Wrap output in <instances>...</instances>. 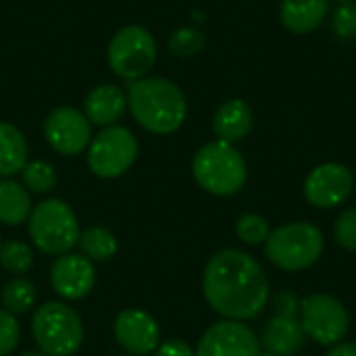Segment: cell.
Here are the masks:
<instances>
[{
  "label": "cell",
  "mask_w": 356,
  "mask_h": 356,
  "mask_svg": "<svg viewBox=\"0 0 356 356\" xmlns=\"http://www.w3.org/2000/svg\"><path fill=\"white\" fill-rule=\"evenodd\" d=\"M202 290L207 302L232 321L254 319L269 300V284L261 265L236 248H225L209 261Z\"/></svg>",
  "instance_id": "obj_1"
},
{
  "label": "cell",
  "mask_w": 356,
  "mask_h": 356,
  "mask_svg": "<svg viewBox=\"0 0 356 356\" xmlns=\"http://www.w3.org/2000/svg\"><path fill=\"white\" fill-rule=\"evenodd\" d=\"M127 104L134 119L152 134H173L186 121L184 92L165 77H142L129 86Z\"/></svg>",
  "instance_id": "obj_2"
},
{
  "label": "cell",
  "mask_w": 356,
  "mask_h": 356,
  "mask_svg": "<svg viewBox=\"0 0 356 356\" xmlns=\"http://www.w3.org/2000/svg\"><path fill=\"white\" fill-rule=\"evenodd\" d=\"M192 173L198 186L215 196H232L246 184L248 171L242 154L227 142H209L192 163Z\"/></svg>",
  "instance_id": "obj_3"
},
{
  "label": "cell",
  "mask_w": 356,
  "mask_h": 356,
  "mask_svg": "<svg viewBox=\"0 0 356 356\" xmlns=\"http://www.w3.org/2000/svg\"><path fill=\"white\" fill-rule=\"evenodd\" d=\"M31 332L44 356L75 355L83 342V323L79 315L63 302L42 305L33 315Z\"/></svg>",
  "instance_id": "obj_4"
},
{
  "label": "cell",
  "mask_w": 356,
  "mask_h": 356,
  "mask_svg": "<svg viewBox=\"0 0 356 356\" xmlns=\"http://www.w3.org/2000/svg\"><path fill=\"white\" fill-rule=\"evenodd\" d=\"M265 254L284 271L309 269L323 254V234L305 221L284 225L267 238Z\"/></svg>",
  "instance_id": "obj_5"
},
{
  "label": "cell",
  "mask_w": 356,
  "mask_h": 356,
  "mask_svg": "<svg viewBox=\"0 0 356 356\" xmlns=\"http://www.w3.org/2000/svg\"><path fill=\"white\" fill-rule=\"evenodd\" d=\"M29 236L42 252L67 254L73 246L79 244L81 232L71 207L63 200L50 198L31 211Z\"/></svg>",
  "instance_id": "obj_6"
},
{
  "label": "cell",
  "mask_w": 356,
  "mask_h": 356,
  "mask_svg": "<svg viewBox=\"0 0 356 356\" xmlns=\"http://www.w3.org/2000/svg\"><path fill=\"white\" fill-rule=\"evenodd\" d=\"M156 60V44L148 29L127 25L108 44V65L123 79H142Z\"/></svg>",
  "instance_id": "obj_7"
},
{
  "label": "cell",
  "mask_w": 356,
  "mask_h": 356,
  "mask_svg": "<svg viewBox=\"0 0 356 356\" xmlns=\"http://www.w3.org/2000/svg\"><path fill=\"white\" fill-rule=\"evenodd\" d=\"M138 156V140L125 127L111 125L100 131L88 150L90 169L104 179L123 175Z\"/></svg>",
  "instance_id": "obj_8"
},
{
  "label": "cell",
  "mask_w": 356,
  "mask_h": 356,
  "mask_svg": "<svg viewBox=\"0 0 356 356\" xmlns=\"http://www.w3.org/2000/svg\"><path fill=\"white\" fill-rule=\"evenodd\" d=\"M300 323L315 342L332 346L346 336L348 313L334 296L313 294L300 302Z\"/></svg>",
  "instance_id": "obj_9"
},
{
  "label": "cell",
  "mask_w": 356,
  "mask_h": 356,
  "mask_svg": "<svg viewBox=\"0 0 356 356\" xmlns=\"http://www.w3.org/2000/svg\"><path fill=\"white\" fill-rule=\"evenodd\" d=\"M259 338L240 321H219L211 325L198 342L194 356H259Z\"/></svg>",
  "instance_id": "obj_10"
},
{
  "label": "cell",
  "mask_w": 356,
  "mask_h": 356,
  "mask_svg": "<svg viewBox=\"0 0 356 356\" xmlns=\"http://www.w3.org/2000/svg\"><path fill=\"white\" fill-rule=\"evenodd\" d=\"M44 131H46L48 144L56 152L67 154V156L83 152L92 140V129H90L88 117L71 106L54 108L46 119Z\"/></svg>",
  "instance_id": "obj_11"
},
{
  "label": "cell",
  "mask_w": 356,
  "mask_h": 356,
  "mask_svg": "<svg viewBox=\"0 0 356 356\" xmlns=\"http://www.w3.org/2000/svg\"><path fill=\"white\" fill-rule=\"evenodd\" d=\"M353 186V173L344 165L325 163L309 173L305 181V196L313 207L334 209L350 196Z\"/></svg>",
  "instance_id": "obj_12"
},
{
  "label": "cell",
  "mask_w": 356,
  "mask_h": 356,
  "mask_svg": "<svg viewBox=\"0 0 356 356\" xmlns=\"http://www.w3.org/2000/svg\"><path fill=\"white\" fill-rule=\"evenodd\" d=\"M50 284L58 296L67 300H79L88 296L96 284L94 265L83 254H63L50 269Z\"/></svg>",
  "instance_id": "obj_13"
},
{
  "label": "cell",
  "mask_w": 356,
  "mask_h": 356,
  "mask_svg": "<svg viewBox=\"0 0 356 356\" xmlns=\"http://www.w3.org/2000/svg\"><path fill=\"white\" fill-rule=\"evenodd\" d=\"M115 338L129 355H150L159 346L161 330L148 313L140 309H127L119 313L115 321Z\"/></svg>",
  "instance_id": "obj_14"
},
{
  "label": "cell",
  "mask_w": 356,
  "mask_h": 356,
  "mask_svg": "<svg viewBox=\"0 0 356 356\" xmlns=\"http://www.w3.org/2000/svg\"><path fill=\"white\" fill-rule=\"evenodd\" d=\"M305 327L296 315L273 317L263 332V346L275 356H294L305 344Z\"/></svg>",
  "instance_id": "obj_15"
},
{
  "label": "cell",
  "mask_w": 356,
  "mask_h": 356,
  "mask_svg": "<svg viewBox=\"0 0 356 356\" xmlns=\"http://www.w3.org/2000/svg\"><path fill=\"white\" fill-rule=\"evenodd\" d=\"M213 129L221 142L236 144V142L244 140L252 129L250 106L240 98H232V100L223 102L215 113Z\"/></svg>",
  "instance_id": "obj_16"
},
{
  "label": "cell",
  "mask_w": 356,
  "mask_h": 356,
  "mask_svg": "<svg viewBox=\"0 0 356 356\" xmlns=\"http://www.w3.org/2000/svg\"><path fill=\"white\" fill-rule=\"evenodd\" d=\"M125 106H127V96L123 94L121 88L111 83L94 88L83 104L88 121L106 127H111L125 113Z\"/></svg>",
  "instance_id": "obj_17"
},
{
  "label": "cell",
  "mask_w": 356,
  "mask_h": 356,
  "mask_svg": "<svg viewBox=\"0 0 356 356\" xmlns=\"http://www.w3.org/2000/svg\"><path fill=\"white\" fill-rule=\"evenodd\" d=\"M327 15V0H284L280 19L292 33L315 31Z\"/></svg>",
  "instance_id": "obj_18"
},
{
  "label": "cell",
  "mask_w": 356,
  "mask_h": 356,
  "mask_svg": "<svg viewBox=\"0 0 356 356\" xmlns=\"http://www.w3.org/2000/svg\"><path fill=\"white\" fill-rule=\"evenodd\" d=\"M27 163V142L23 134L10 125L0 121V177H8L21 171Z\"/></svg>",
  "instance_id": "obj_19"
},
{
  "label": "cell",
  "mask_w": 356,
  "mask_h": 356,
  "mask_svg": "<svg viewBox=\"0 0 356 356\" xmlns=\"http://www.w3.org/2000/svg\"><path fill=\"white\" fill-rule=\"evenodd\" d=\"M31 215V198L13 179H0V223L19 225Z\"/></svg>",
  "instance_id": "obj_20"
},
{
  "label": "cell",
  "mask_w": 356,
  "mask_h": 356,
  "mask_svg": "<svg viewBox=\"0 0 356 356\" xmlns=\"http://www.w3.org/2000/svg\"><path fill=\"white\" fill-rule=\"evenodd\" d=\"M79 246L88 261H108L117 252V238L106 227L94 225L79 236Z\"/></svg>",
  "instance_id": "obj_21"
},
{
  "label": "cell",
  "mask_w": 356,
  "mask_h": 356,
  "mask_svg": "<svg viewBox=\"0 0 356 356\" xmlns=\"http://www.w3.org/2000/svg\"><path fill=\"white\" fill-rule=\"evenodd\" d=\"M0 300H2V307L6 313L23 315L35 302V286L27 277H15L2 288Z\"/></svg>",
  "instance_id": "obj_22"
},
{
  "label": "cell",
  "mask_w": 356,
  "mask_h": 356,
  "mask_svg": "<svg viewBox=\"0 0 356 356\" xmlns=\"http://www.w3.org/2000/svg\"><path fill=\"white\" fill-rule=\"evenodd\" d=\"M0 267L17 277L27 273L33 267V252L27 244L8 240L0 244Z\"/></svg>",
  "instance_id": "obj_23"
},
{
  "label": "cell",
  "mask_w": 356,
  "mask_h": 356,
  "mask_svg": "<svg viewBox=\"0 0 356 356\" xmlns=\"http://www.w3.org/2000/svg\"><path fill=\"white\" fill-rule=\"evenodd\" d=\"M23 184L35 194H46L56 186V173L46 161H27L21 169Z\"/></svg>",
  "instance_id": "obj_24"
},
{
  "label": "cell",
  "mask_w": 356,
  "mask_h": 356,
  "mask_svg": "<svg viewBox=\"0 0 356 356\" xmlns=\"http://www.w3.org/2000/svg\"><path fill=\"white\" fill-rule=\"evenodd\" d=\"M169 48L177 56H194V54L202 52L204 35L194 27H181V29L173 31V35L169 40Z\"/></svg>",
  "instance_id": "obj_25"
},
{
  "label": "cell",
  "mask_w": 356,
  "mask_h": 356,
  "mask_svg": "<svg viewBox=\"0 0 356 356\" xmlns=\"http://www.w3.org/2000/svg\"><path fill=\"white\" fill-rule=\"evenodd\" d=\"M236 232L246 244H261V242H267V238L271 236L269 223L261 215H254V213L242 215L236 223Z\"/></svg>",
  "instance_id": "obj_26"
},
{
  "label": "cell",
  "mask_w": 356,
  "mask_h": 356,
  "mask_svg": "<svg viewBox=\"0 0 356 356\" xmlns=\"http://www.w3.org/2000/svg\"><path fill=\"white\" fill-rule=\"evenodd\" d=\"M332 27L338 38L350 40L356 38V4L355 2H342L334 17H332Z\"/></svg>",
  "instance_id": "obj_27"
},
{
  "label": "cell",
  "mask_w": 356,
  "mask_h": 356,
  "mask_svg": "<svg viewBox=\"0 0 356 356\" xmlns=\"http://www.w3.org/2000/svg\"><path fill=\"white\" fill-rule=\"evenodd\" d=\"M334 234L342 248L356 250V209H348L338 217Z\"/></svg>",
  "instance_id": "obj_28"
},
{
  "label": "cell",
  "mask_w": 356,
  "mask_h": 356,
  "mask_svg": "<svg viewBox=\"0 0 356 356\" xmlns=\"http://www.w3.org/2000/svg\"><path fill=\"white\" fill-rule=\"evenodd\" d=\"M19 344V323L15 315L0 311V356H8Z\"/></svg>",
  "instance_id": "obj_29"
},
{
  "label": "cell",
  "mask_w": 356,
  "mask_h": 356,
  "mask_svg": "<svg viewBox=\"0 0 356 356\" xmlns=\"http://www.w3.org/2000/svg\"><path fill=\"white\" fill-rule=\"evenodd\" d=\"M154 356H194L192 353V348L186 344V342H181V340H169V342H165Z\"/></svg>",
  "instance_id": "obj_30"
},
{
  "label": "cell",
  "mask_w": 356,
  "mask_h": 356,
  "mask_svg": "<svg viewBox=\"0 0 356 356\" xmlns=\"http://www.w3.org/2000/svg\"><path fill=\"white\" fill-rule=\"evenodd\" d=\"M298 309H300V305H298V300H296L294 294L282 292L277 296V311H280V315H296Z\"/></svg>",
  "instance_id": "obj_31"
},
{
  "label": "cell",
  "mask_w": 356,
  "mask_h": 356,
  "mask_svg": "<svg viewBox=\"0 0 356 356\" xmlns=\"http://www.w3.org/2000/svg\"><path fill=\"white\" fill-rule=\"evenodd\" d=\"M325 356H356V344H338Z\"/></svg>",
  "instance_id": "obj_32"
},
{
  "label": "cell",
  "mask_w": 356,
  "mask_h": 356,
  "mask_svg": "<svg viewBox=\"0 0 356 356\" xmlns=\"http://www.w3.org/2000/svg\"><path fill=\"white\" fill-rule=\"evenodd\" d=\"M21 356H44L42 353H23Z\"/></svg>",
  "instance_id": "obj_33"
},
{
  "label": "cell",
  "mask_w": 356,
  "mask_h": 356,
  "mask_svg": "<svg viewBox=\"0 0 356 356\" xmlns=\"http://www.w3.org/2000/svg\"><path fill=\"white\" fill-rule=\"evenodd\" d=\"M259 356H275V355H271V353H259Z\"/></svg>",
  "instance_id": "obj_34"
},
{
  "label": "cell",
  "mask_w": 356,
  "mask_h": 356,
  "mask_svg": "<svg viewBox=\"0 0 356 356\" xmlns=\"http://www.w3.org/2000/svg\"><path fill=\"white\" fill-rule=\"evenodd\" d=\"M338 2H353V0H338Z\"/></svg>",
  "instance_id": "obj_35"
}]
</instances>
